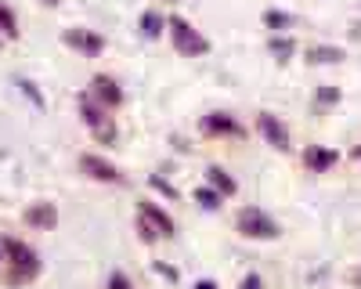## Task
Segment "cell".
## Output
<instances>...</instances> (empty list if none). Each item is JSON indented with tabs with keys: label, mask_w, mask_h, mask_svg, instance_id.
<instances>
[{
	"label": "cell",
	"mask_w": 361,
	"mask_h": 289,
	"mask_svg": "<svg viewBox=\"0 0 361 289\" xmlns=\"http://www.w3.org/2000/svg\"><path fill=\"white\" fill-rule=\"evenodd\" d=\"M4 268H8L11 285H29L40 275V257H37V250H29L18 239H4Z\"/></svg>",
	"instance_id": "6da1fadb"
},
{
	"label": "cell",
	"mask_w": 361,
	"mask_h": 289,
	"mask_svg": "<svg viewBox=\"0 0 361 289\" xmlns=\"http://www.w3.org/2000/svg\"><path fill=\"white\" fill-rule=\"evenodd\" d=\"M166 29H170V40H173V47H177V54H185V58H202L206 51H209V40L199 33V29L188 22V18H170L166 22Z\"/></svg>",
	"instance_id": "7a4b0ae2"
},
{
	"label": "cell",
	"mask_w": 361,
	"mask_h": 289,
	"mask_svg": "<svg viewBox=\"0 0 361 289\" xmlns=\"http://www.w3.org/2000/svg\"><path fill=\"white\" fill-rule=\"evenodd\" d=\"M238 235H246V239H279L282 235V228L275 224V217H267L260 207H246L243 214H238Z\"/></svg>",
	"instance_id": "3957f363"
},
{
	"label": "cell",
	"mask_w": 361,
	"mask_h": 289,
	"mask_svg": "<svg viewBox=\"0 0 361 289\" xmlns=\"http://www.w3.org/2000/svg\"><path fill=\"white\" fill-rule=\"evenodd\" d=\"M80 116H83V123L94 130L98 141H116V123H112V116L102 102H94L87 91L80 94Z\"/></svg>",
	"instance_id": "277c9868"
},
{
	"label": "cell",
	"mask_w": 361,
	"mask_h": 289,
	"mask_svg": "<svg viewBox=\"0 0 361 289\" xmlns=\"http://www.w3.org/2000/svg\"><path fill=\"white\" fill-rule=\"evenodd\" d=\"M80 170L87 173L90 181H102V185H127L123 170H119L116 163H109V159H102V156H94V152H83V156H80Z\"/></svg>",
	"instance_id": "5b68a950"
},
{
	"label": "cell",
	"mask_w": 361,
	"mask_h": 289,
	"mask_svg": "<svg viewBox=\"0 0 361 289\" xmlns=\"http://www.w3.org/2000/svg\"><path fill=\"white\" fill-rule=\"evenodd\" d=\"M257 130H260V137H264V141H267L275 152H289V149H293L289 127L279 120L275 112H260V116H257Z\"/></svg>",
	"instance_id": "8992f818"
},
{
	"label": "cell",
	"mask_w": 361,
	"mask_h": 289,
	"mask_svg": "<svg viewBox=\"0 0 361 289\" xmlns=\"http://www.w3.org/2000/svg\"><path fill=\"white\" fill-rule=\"evenodd\" d=\"M87 94L90 98H94V102H102L109 112L112 109H119V105H123V87H119L112 76H105V73H98L94 80H90V87H87Z\"/></svg>",
	"instance_id": "52a82bcc"
},
{
	"label": "cell",
	"mask_w": 361,
	"mask_h": 289,
	"mask_svg": "<svg viewBox=\"0 0 361 289\" xmlns=\"http://www.w3.org/2000/svg\"><path fill=\"white\" fill-rule=\"evenodd\" d=\"M66 44L73 51H80L83 58H98L105 51V40L98 33H90V29H66Z\"/></svg>",
	"instance_id": "ba28073f"
},
{
	"label": "cell",
	"mask_w": 361,
	"mask_h": 289,
	"mask_svg": "<svg viewBox=\"0 0 361 289\" xmlns=\"http://www.w3.org/2000/svg\"><path fill=\"white\" fill-rule=\"evenodd\" d=\"M137 217H145L148 224H152L159 239H173V235H177V224L156 207V202H141V207H137Z\"/></svg>",
	"instance_id": "9c48e42d"
},
{
	"label": "cell",
	"mask_w": 361,
	"mask_h": 289,
	"mask_svg": "<svg viewBox=\"0 0 361 289\" xmlns=\"http://www.w3.org/2000/svg\"><path fill=\"white\" fill-rule=\"evenodd\" d=\"M202 130L206 134H224V137H243V123L228 112H209L202 116Z\"/></svg>",
	"instance_id": "30bf717a"
},
{
	"label": "cell",
	"mask_w": 361,
	"mask_h": 289,
	"mask_svg": "<svg viewBox=\"0 0 361 289\" xmlns=\"http://www.w3.org/2000/svg\"><path fill=\"white\" fill-rule=\"evenodd\" d=\"M336 152L333 149H322V144H311V149L304 152V166H307V173H325V170H333L336 166Z\"/></svg>",
	"instance_id": "8fae6325"
},
{
	"label": "cell",
	"mask_w": 361,
	"mask_h": 289,
	"mask_svg": "<svg viewBox=\"0 0 361 289\" xmlns=\"http://www.w3.org/2000/svg\"><path fill=\"white\" fill-rule=\"evenodd\" d=\"M25 224L29 228H40V231H51L58 224V210L51 207V202H33V207L25 210Z\"/></svg>",
	"instance_id": "7c38bea8"
},
{
	"label": "cell",
	"mask_w": 361,
	"mask_h": 289,
	"mask_svg": "<svg viewBox=\"0 0 361 289\" xmlns=\"http://www.w3.org/2000/svg\"><path fill=\"white\" fill-rule=\"evenodd\" d=\"M307 58H311L314 66H336V62H343V58H347V51L343 47H333V44H314L307 51Z\"/></svg>",
	"instance_id": "4fadbf2b"
},
{
	"label": "cell",
	"mask_w": 361,
	"mask_h": 289,
	"mask_svg": "<svg viewBox=\"0 0 361 289\" xmlns=\"http://www.w3.org/2000/svg\"><path fill=\"white\" fill-rule=\"evenodd\" d=\"M206 173H209V181L217 185V192H221V195H235V192H238V181L231 178L228 170H221V166H209Z\"/></svg>",
	"instance_id": "5bb4252c"
},
{
	"label": "cell",
	"mask_w": 361,
	"mask_h": 289,
	"mask_svg": "<svg viewBox=\"0 0 361 289\" xmlns=\"http://www.w3.org/2000/svg\"><path fill=\"white\" fill-rule=\"evenodd\" d=\"M0 37L4 40H18V18L8 4H0Z\"/></svg>",
	"instance_id": "9a60e30c"
},
{
	"label": "cell",
	"mask_w": 361,
	"mask_h": 289,
	"mask_svg": "<svg viewBox=\"0 0 361 289\" xmlns=\"http://www.w3.org/2000/svg\"><path fill=\"white\" fill-rule=\"evenodd\" d=\"M163 25H166V22H163L156 11H145V15H141V33H145L148 40H156V37L163 33Z\"/></svg>",
	"instance_id": "2e32d148"
},
{
	"label": "cell",
	"mask_w": 361,
	"mask_h": 289,
	"mask_svg": "<svg viewBox=\"0 0 361 289\" xmlns=\"http://www.w3.org/2000/svg\"><path fill=\"white\" fill-rule=\"evenodd\" d=\"M267 47H271V54H275L279 62H289V58H293V51H296V44H293L289 37H275V40H271Z\"/></svg>",
	"instance_id": "e0dca14e"
},
{
	"label": "cell",
	"mask_w": 361,
	"mask_h": 289,
	"mask_svg": "<svg viewBox=\"0 0 361 289\" xmlns=\"http://www.w3.org/2000/svg\"><path fill=\"white\" fill-rule=\"evenodd\" d=\"M195 202H199V207H206V210H217V207H221V192L199 188V192H195Z\"/></svg>",
	"instance_id": "ac0fdd59"
},
{
	"label": "cell",
	"mask_w": 361,
	"mask_h": 289,
	"mask_svg": "<svg viewBox=\"0 0 361 289\" xmlns=\"http://www.w3.org/2000/svg\"><path fill=\"white\" fill-rule=\"evenodd\" d=\"M336 102H340V91H336V87H318L314 105H336Z\"/></svg>",
	"instance_id": "d6986e66"
},
{
	"label": "cell",
	"mask_w": 361,
	"mask_h": 289,
	"mask_svg": "<svg viewBox=\"0 0 361 289\" xmlns=\"http://www.w3.org/2000/svg\"><path fill=\"white\" fill-rule=\"evenodd\" d=\"M137 235H141V239H145L148 246H152V242H159V235H156V228L148 224L145 217H137Z\"/></svg>",
	"instance_id": "ffe728a7"
},
{
	"label": "cell",
	"mask_w": 361,
	"mask_h": 289,
	"mask_svg": "<svg viewBox=\"0 0 361 289\" xmlns=\"http://www.w3.org/2000/svg\"><path fill=\"white\" fill-rule=\"evenodd\" d=\"M267 25H271V29H289V25H293V18H289V15H282V11H271V15H267Z\"/></svg>",
	"instance_id": "44dd1931"
},
{
	"label": "cell",
	"mask_w": 361,
	"mask_h": 289,
	"mask_svg": "<svg viewBox=\"0 0 361 289\" xmlns=\"http://www.w3.org/2000/svg\"><path fill=\"white\" fill-rule=\"evenodd\" d=\"M109 289H134V282H130L123 271H112V275H109Z\"/></svg>",
	"instance_id": "7402d4cb"
},
{
	"label": "cell",
	"mask_w": 361,
	"mask_h": 289,
	"mask_svg": "<svg viewBox=\"0 0 361 289\" xmlns=\"http://www.w3.org/2000/svg\"><path fill=\"white\" fill-rule=\"evenodd\" d=\"M238 289H264V278H260L257 271H250V275L243 278V285H238Z\"/></svg>",
	"instance_id": "603a6c76"
},
{
	"label": "cell",
	"mask_w": 361,
	"mask_h": 289,
	"mask_svg": "<svg viewBox=\"0 0 361 289\" xmlns=\"http://www.w3.org/2000/svg\"><path fill=\"white\" fill-rule=\"evenodd\" d=\"M22 91H25V94H29V98H33V102H37V105H44V98H40V94H37V87H33V83H25V80H22Z\"/></svg>",
	"instance_id": "cb8c5ba5"
},
{
	"label": "cell",
	"mask_w": 361,
	"mask_h": 289,
	"mask_svg": "<svg viewBox=\"0 0 361 289\" xmlns=\"http://www.w3.org/2000/svg\"><path fill=\"white\" fill-rule=\"evenodd\" d=\"M195 289H217V285H214V282L206 278V282H195Z\"/></svg>",
	"instance_id": "d4e9b609"
},
{
	"label": "cell",
	"mask_w": 361,
	"mask_h": 289,
	"mask_svg": "<svg viewBox=\"0 0 361 289\" xmlns=\"http://www.w3.org/2000/svg\"><path fill=\"white\" fill-rule=\"evenodd\" d=\"M0 264H4V242H0Z\"/></svg>",
	"instance_id": "484cf974"
},
{
	"label": "cell",
	"mask_w": 361,
	"mask_h": 289,
	"mask_svg": "<svg viewBox=\"0 0 361 289\" xmlns=\"http://www.w3.org/2000/svg\"><path fill=\"white\" fill-rule=\"evenodd\" d=\"M44 4H47V8H54V4H58V0H44Z\"/></svg>",
	"instance_id": "4316f807"
},
{
	"label": "cell",
	"mask_w": 361,
	"mask_h": 289,
	"mask_svg": "<svg viewBox=\"0 0 361 289\" xmlns=\"http://www.w3.org/2000/svg\"><path fill=\"white\" fill-rule=\"evenodd\" d=\"M354 156H357V159H361V144H357V149H354Z\"/></svg>",
	"instance_id": "83f0119b"
},
{
	"label": "cell",
	"mask_w": 361,
	"mask_h": 289,
	"mask_svg": "<svg viewBox=\"0 0 361 289\" xmlns=\"http://www.w3.org/2000/svg\"><path fill=\"white\" fill-rule=\"evenodd\" d=\"M357 285H361V271H357Z\"/></svg>",
	"instance_id": "f1b7e54d"
},
{
	"label": "cell",
	"mask_w": 361,
	"mask_h": 289,
	"mask_svg": "<svg viewBox=\"0 0 361 289\" xmlns=\"http://www.w3.org/2000/svg\"><path fill=\"white\" fill-rule=\"evenodd\" d=\"M166 4H173V0H166Z\"/></svg>",
	"instance_id": "f546056e"
},
{
	"label": "cell",
	"mask_w": 361,
	"mask_h": 289,
	"mask_svg": "<svg viewBox=\"0 0 361 289\" xmlns=\"http://www.w3.org/2000/svg\"><path fill=\"white\" fill-rule=\"evenodd\" d=\"M0 44H4V37H0Z\"/></svg>",
	"instance_id": "4dcf8cb0"
}]
</instances>
